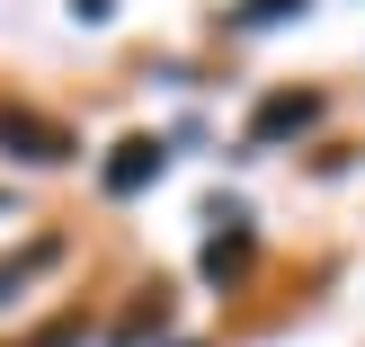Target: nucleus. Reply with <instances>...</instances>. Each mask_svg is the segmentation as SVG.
Returning a JSON list of instances; mask_svg holds the SVG:
<instances>
[{
  "label": "nucleus",
  "instance_id": "obj_1",
  "mask_svg": "<svg viewBox=\"0 0 365 347\" xmlns=\"http://www.w3.org/2000/svg\"><path fill=\"white\" fill-rule=\"evenodd\" d=\"M160 170H170V152H160L152 134H125L116 152H107V196H143Z\"/></svg>",
  "mask_w": 365,
  "mask_h": 347
},
{
  "label": "nucleus",
  "instance_id": "obj_2",
  "mask_svg": "<svg viewBox=\"0 0 365 347\" xmlns=\"http://www.w3.org/2000/svg\"><path fill=\"white\" fill-rule=\"evenodd\" d=\"M0 143H9L18 160H45V170H53V160H71V134H63V125H45V116H27V107H0Z\"/></svg>",
  "mask_w": 365,
  "mask_h": 347
},
{
  "label": "nucleus",
  "instance_id": "obj_3",
  "mask_svg": "<svg viewBox=\"0 0 365 347\" xmlns=\"http://www.w3.org/2000/svg\"><path fill=\"white\" fill-rule=\"evenodd\" d=\"M312 116H321V98H312V89H277V98H267L259 116H250V143H277V134H303Z\"/></svg>",
  "mask_w": 365,
  "mask_h": 347
},
{
  "label": "nucleus",
  "instance_id": "obj_4",
  "mask_svg": "<svg viewBox=\"0 0 365 347\" xmlns=\"http://www.w3.org/2000/svg\"><path fill=\"white\" fill-rule=\"evenodd\" d=\"M241 267H250V232H214V241H205V276H214V285H232Z\"/></svg>",
  "mask_w": 365,
  "mask_h": 347
},
{
  "label": "nucleus",
  "instance_id": "obj_5",
  "mask_svg": "<svg viewBox=\"0 0 365 347\" xmlns=\"http://www.w3.org/2000/svg\"><path fill=\"white\" fill-rule=\"evenodd\" d=\"M53 259H63V241H36V249H18V259H9V267H0V303H9V294H18V285H27V276H36V267H53Z\"/></svg>",
  "mask_w": 365,
  "mask_h": 347
},
{
  "label": "nucleus",
  "instance_id": "obj_6",
  "mask_svg": "<svg viewBox=\"0 0 365 347\" xmlns=\"http://www.w3.org/2000/svg\"><path fill=\"white\" fill-rule=\"evenodd\" d=\"M312 0H241V27H277V18H303Z\"/></svg>",
  "mask_w": 365,
  "mask_h": 347
},
{
  "label": "nucleus",
  "instance_id": "obj_7",
  "mask_svg": "<svg viewBox=\"0 0 365 347\" xmlns=\"http://www.w3.org/2000/svg\"><path fill=\"white\" fill-rule=\"evenodd\" d=\"M160 321H170V303H160V294H152V303H134V321H125V330H116V347H134V338H152Z\"/></svg>",
  "mask_w": 365,
  "mask_h": 347
},
{
  "label": "nucleus",
  "instance_id": "obj_8",
  "mask_svg": "<svg viewBox=\"0 0 365 347\" xmlns=\"http://www.w3.org/2000/svg\"><path fill=\"white\" fill-rule=\"evenodd\" d=\"M18 347H81V312H53L45 330H36V338H18Z\"/></svg>",
  "mask_w": 365,
  "mask_h": 347
},
{
  "label": "nucleus",
  "instance_id": "obj_9",
  "mask_svg": "<svg viewBox=\"0 0 365 347\" xmlns=\"http://www.w3.org/2000/svg\"><path fill=\"white\" fill-rule=\"evenodd\" d=\"M71 18H81V27H98V18H116V0H71Z\"/></svg>",
  "mask_w": 365,
  "mask_h": 347
}]
</instances>
